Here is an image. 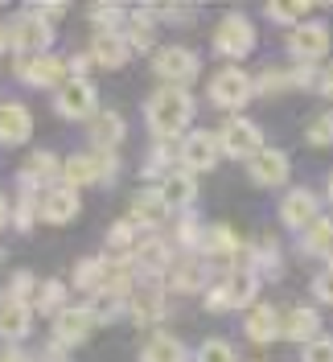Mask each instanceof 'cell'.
<instances>
[{"label":"cell","instance_id":"obj_21","mask_svg":"<svg viewBox=\"0 0 333 362\" xmlns=\"http://www.w3.org/2000/svg\"><path fill=\"white\" fill-rule=\"evenodd\" d=\"M251 181L255 185H284L288 181V157L280 148H264L251 160Z\"/></svg>","mask_w":333,"mask_h":362},{"label":"cell","instance_id":"obj_18","mask_svg":"<svg viewBox=\"0 0 333 362\" xmlns=\"http://www.w3.org/2000/svg\"><path fill=\"white\" fill-rule=\"evenodd\" d=\"M29 321H33V309L29 300H17V296H0V338L17 341L29 334Z\"/></svg>","mask_w":333,"mask_h":362},{"label":"cell","instance_id":"obj_46","mask_svg":"<svg viewBox=\"0 0 333 362\" xmlns=\"http://www.w3.org/2000/svg\"><path fill=\"white\" fill-rule=\"evenodd\" d=\"M29 288H33V276H29V272H17L4 296H17V300H25V296H29Z\"/></svg>","mask_w":333,"mask_h":362},{"label":"cell","instance_id":"obj_12","mask_svg":"<svg viewBox=\"0 0 333 362\" xmlns=\"http://www.w3.org/2000/svg\"><path fill=\"white\" fill-rule=\"evenodd\" d=\"M95 83L90 78H70L62 95H58V112L66 115V119H90L95 115Z\"/></svg>","mask_w":333,"mask_h":362},{"label":"cell","instance_id":"obj_31","mask_svg":"<svg viewBox=\"0 0 333 362\" xmlns=\"http://www.w3.org/2000/svg\"><path fill=\"white\" fill-rule=\"evenodd\" d=\"M251 272L259 276H280V247L271 243V239H255L251 243Z\"/></svg>","mask_w":333,"mask_h":362},{"label":"cell","instance_id":"obj_48","mask_svg":"<svg viewBox=\"0 0 333 362\" xmlns=\"http://www.w3.org/2000/svg\"><path fill=\"white\" fill-rule=\"evenodd\" d=\"M321 95H325V99H333V66L321 74Z\"/></svg>","mask_w":333,"mask_h":362},{"label":"cell","instance_id":"obj_52","mask_svg":"<svg viewBox=\"0 0 333 362\" xmlns=\"http://www.w3.org/2000/svg\"><path fill=\"white\" fill-rule=\"evenodd\" d=\"M329 198H333V173H329Z\"/></svg>","mask_w":333,"mask_h":362},{"label":"cell","instance_id":"obj_4","mask_svg":"<svg viewBox=\"0 0 333 362\" xmlns=\"http://www.w3.org/2000/svg\"><path fill=\"white\" fill-rule=\"evenodd\" d=\"M156 78H165L169 87L185 90L189 78H198V54L194 49H185V45H165V49H156Z\"/></svg>","mask_w":333,"mask_h":362},{"label":"cell","instance_id":"obj_50","mask_svg":"<svg viewBox=\"0 0 333 362\" xmlns=\"http://www.w3.org/2000/svg\"><path fill=\"white\" fill-rule=\"evenodd\" d=\"M0 226H8V198L0 194Z\"/></svg>","mask_w":333,"mask_h":362},{"label":"cell","instance_id":"obj_19","mask_svg":"<svg viewBox=\"0 0 333 362\" xmlns=\"http://www.w3.org/2000/svg\"><path fill=\"white\" fill-rule=\"evenodd\" d=\"M280 218H284V226H305L309 230L312 223H317V198H312L309 189L300 185V189H292V194H284V202H280Z\"/></svg>","mask_w":333,"mask_h":362},{"label":"cell","instance_id":"obj_39","mask_svg":"<svg viewBox=\"0 0 333 362\" xmlns=\"http://www.w3.org/2000/svg\"><path fill=\"white\" fill-rule=\"evenodd\" d=\"M132 239H136V223L132 218H124V223H115L107 230V251H128L132 247Z\"/></svg>","mask_w":333,"mask_h":362},{"label":"cell","instance_id":"obj_27","mask_svg":"<svg viewBox=\"0 0 333 362\" xmlns=\"http://www.w3.org/2000/svg\"><path fill=\"white\" fill-rule=\"evenodd\" d=\"M140 362H185V346L169 334H153L140 350Z\"/></svg>","mask_w":333,"mask_h":362},{"label":"cell","instance_id":"obj_35","mask_svg":"<svg viewBox=\"0 0 333 362\" xmlns=\"http://www.w3.org/2000/svg\"><path fill=\"white\" fill-rule=\"evenodd\" d=\"M132 259L140 272H160V268H169V247L160 239H148V243H140L132 251Z\"/></svg>","mask_w":333,"mask_h":362},{"label":"cell","instance_id":"obj_13","mask_svg":"<svg viewBox=\"0 0 333 362\" xmlns=\"http://www.w3.org/2000/svg\"><path fill=\"white\" fill-rule=\"evenodd\" d=\"M78 210H83V202H78L74 185H54V189H45L42 194V218L45 223H54V226L74 223Z\"/></svg>","mask_w":333,"mask_h":362},{"label":"cell","instance_id":"obj_45","mask_svg":"<svg viewBox=\"0 0 333 362\" xmlns=\"http://www.w3.org/2000/svg\"><path fill=\"white\" fill-rule=\"evenodd\" d=\"M25 13H29V17H37V21H54V17H62V13H66V4H29V8H25Z\"/></svg>","mask_w":333,"mask_h":362},{"label":"cell","instance_id":"obj_43","mask_svg":"<svg viewBox=\"0 0 333 362\" xmlns=\"http://www.w3.org/2000/svg\"><path fill=\"white\" fill-rule=\"evenodd\" d=\"M312 293H317V300L333 305V264H329L325 272H317V280H312Z\"/></svg>","mask_w":333,"mask_h":362},{"label":"cell","instance_id":"obj_41","mask_svg":"<svg viewBox=\"0 0 333 362\" xmlns=\"http://www.w3.org/2000/svg\"><path fill=\"white\" fill-rule=\"evenodd\" d=\"M124 309V296L115 293H95V305H90V313L99 317V321H111V317Z\"/></svg>","mask_w":333,"mask_h":362},{"label":"cell","instance_id":"obj_28","mask_svg":"<svg viewBox=\"0 0 333 362\" xmlns=\"http://www.w3.org/2000/svg\"><path fill=\"white\" fill-rule=\"evenodd\" d=\"M107 276H111L107 259H83V264L74 268V288H83V293H103Z\"/></svg>","mask_w":333,"mask_h":362},{"label":"cell","instance_id":"obj_25","mask_svg":"<svg viewBox=\"0 0 333 362\" xmlns=\"http://www.w3.org/2000/svg\"><path fill=\"white\" fill-rule=\"evenodd\" d=\"M173 293H206V259L173 264Z\"/></svg>","mask_w":333,"mask_h":362},{"label":"cell","instance_id":"obj_8","mask_svg":"<svg viewBox=\"0 0 333 362\" xmlns=\"http://www.w3.org/2000/svg\"><path fill=\"white\" fill-rule=\"evenodd\" d=\"M218 140H222V153H226V157H239V160H247V165L264 153L259 128H255L251 119H230V124L222 128Z\"/></svg>","mask_w":333,"mask_h":362},{"label":"cell","instance_id":"obj_30","mask_svg":"<svg viewBox=\"0 0 333 362\" xmlns=\"http://www.w3.org/2000/svg\"><path fill=\"white\" fill-rule=\"evenodd\" d=\"M300 251H305V255H325V259H329V255H333V223L317 218V223L305 230V239H300Z\"/></svg>","mask_w":333,"mask_h":362},{"label":"cell","instance_id":"obj_40","mask_svg":"<svg viewBox=\"0 0 333 362\" xmlns=\"http://www.w3.org/2000/svg\"><path fill=\"white\" fill-rule=\"evenodd\" d=\"M198 362H235V350H230V341L210 338V341H201Z\"/></svg>","mask_w":333,"mask_h":362},{"label":"cell","instance_id":"obj_47","mask_svg":"<svg viewBox=\"0 0 333 362\" xmlns=\"http://www.w3.org/2000/svg\"><path fill=\"white\" fill-rule=\"evenodd\" d=\"M119 13H124V8H119V4H95V8H90V17H95V21L103 25V21H119Z\"/></svg>","mask_w":333,"mask_h":362},{"label":"cell","instance_id":"obj_51","mask_svg":"<svg viewBox=\"0 0 333 362\" xmlns=\"http://www.w3.org/2000/svg\"><path fill=\"white\" fill-rule=\"evenodd\" d=\"M4 45H8V29H0V49H4Z\"/></svg>","mask_w":333,"mask_h":362},{"label":"cell","instance_id":"obj_16","mask_svg":"<svg viewBox=\"0 0 333 362\" xmlns=\"http://www.w3.org/2000/svg\"><path fill=\"white\" fill-rule=\"evenodd\" d=\"M25 83H33V87H54V83H62L70 74V62L66 58H54V54H45V58H33V62H21L17 66ZM66 87V83H62Z\"/></svg>","mask_w":333,"mask_h":362},{"label":"cell","instance_id":"obj_23","mask_svg":"<svg viewBox=\"0 0 333 362\" xmlns=\"http://www.w3.org/2000/svg\"><path fill=\"white\" fill-rule=\"evenodd\" d=\"M132 317H136V325H156V321L165 317V293H160L156 284L136 288L132 293Z\"/></svg>","mask_w":333,"mask_h":362},{"label":"cell","instance_id":"obj_37","mask_svg":"<svg viewBox=\"0 0 333 362\" xmlns=\"http://www.w3.org/2000/svg\"><path fill=\"white\" fill-rule=\"evenodd\" d=\"M62 300H66V284L62 280H49L37 288V309L42 313H62Z\"/></svg>","mask_w":333,"mask_h":362},{"label":"cell","instance_id":"obj_17","mask_svg":"<svg viewBox=\"0 0 333 362\" xmlns=\"http://www.w3.org/2000/svg\"><path fill=\"white\" fill-rule=\"evenodd\" d=\"M305 83H312V66H305V62H296L292 70L271 66L255 78V95H280V90H288V87H305Z\"/></svg>","mask_w":333,"mask_h":362},{"label":"cell","instance_id":"obj_5","mask_svg":"<svg viewBox=\"0 0 333 362\" xmlns=\"http://www.w3.org/2000/svg\"><path fill=\"white\" fill-rule=\"evenodd\" d=\"M251 95H255V78L239 66H226L210 78V99H214L218 107H243Z\"/></svg>","mask_w":333,"mask_h":362},{"label":"cell","instance_id":"obj_38","mask_svg":"<svg viewBox=\"0 0 333 362\" xmlns=\"http://www.w3.org/2000/svg\"><path fill=\"white\" fill-rule=\"evenodd\" d=\"M305 140L309 144H317V148H325V144H333V112L317 115L309 128H305Z\"/></svg>","mask_w":333,"mask_h":362},{"label":"cell","instance_id":"obj_20","mask_svg":"<svg viewBox=\"0 0 333 362\" xmlns=\"http://www.w3.org/2000/svg\"><path fill=\"white\" fill-rule=\"evenodd\" d=\"M33 132V115L21 103H0V144H25Z\"/></svg>","mask_w":333,"mask_h":362},{"label":"cell","instance_id":"obj_53","mask_svg":"<svg viewBox=\"0 0 333 362\" xmlns=\"http://www.w3.org/2000/svg\"><path fill=\"white\" fill-rule=\"evenodd\" d=\"M0 255H4V251H0Z\"/></svg>","mask_w":333,"mask_h":362},{"label":"cell","instance_id":"obj_7","mask_svg":"<svg viewBox=\"0 0 333 362\" xmlns=\"http://www.w3.org/2000/svg\"><path fill=\"white\" fill-rule=\"evenodd\" d=\"M115 157L111 153H78V157L66 160V181L78 189V185H95V181H111L115 177Z\"/></svg>","mask_w":333,"mask_h":362},{"label":"cell","instance_id":"obj_44","mask_svg":"<svg viewBox=\"0 0 333 362\" xmlns=\"http://www.w3.org/2000/svg\"><path fill=\"white\" fill-rule=\"evenodd\" d=\"M305 362H333V338H317L305 350Z\"/></svg>","mask_w":333,"mask_h":362},{"label":"cell","instance_id":"obj_15","mask_svg":"<svg viewBox=\"0 0 333 362\" xmlns=\"http://www.w3.org/2000/svg\"><path fill=\"white\" fill-rule=\"evenodd\" d=\"M173 214V202L165 198V189H140L132 198V223L140 226H165Z\"/></svg>","mask_w":333,"mask_h":362},{"label":"cell","instance_id":"obj_11","mask_svg":"<svg viewBox=\"0 0 333 362\" xmlns=\"http://www.w3.org/2000/svg\"><path fill=\"white\" fill-rule=\"evenodd\" d=\"M95 325H99V317L87 309H62L58 313V325H54V341L58 346H78V341H87L95 334Z\"/></svg>","mask_w":333,"mask_h":362},{"label":"cell","instance_id":"obj_36","mask_svg":"<svg viewBox=\"0 0 333 362\" xmlns=\"http://www.w3.org/2000/svg\"><path fill=\"white\" fill-rule=\"evenodd\" d=\"M309 0H296V4H276V0H271V4H267V17H271V21H284V25H305V17H309Z\"/></svg>","mask_w":333,"mask_h":362},{"label":"cell","instance_id":"obj_3","mask_svg":"<svg viewBox=\"0 0 333 362\" xmlns=\"http://www.w3.org/2000/svg\"><path fill=\"white\" fill-rule=\"evenodd\" d=\"M49 42H54V29L45 21H37V17H17V21L8 25V45L21 54L25 62H33V58H45V49H49Z\"/></svg>","mask_w":333,"mask_h":362},{"label":"cell","instance_id":"obj_1","mask_svg":"<svg viewBox=\"0 0 333 362\" xmlns=\"http://www.w3.org/2000/svg\"><path fill=\"white\" fill-rule=\"evenodd\" d=\"M144 115H148V128L156 136H177L189 124V115H194V99H189V90L165 87L148 99V112Z\"/></svg>","mask_w":333,"mask_h":362},{"label":"cell","instance_id":"obj_32","mask_svg":"<svg viewBox=\"0 0 333 362\" xmlns=\"http://www.w3.org/2000/svg\"><path fill=\"white\" fill-rule=\"evenodd\" d=\"M54 173H58V157H54V153H33L29 165L21 169V185L25 189H33L37 181H49Z\"/></svg>","mask_w":333,"mask_h":362},{"label":"cell","instance_id":"obj_2","mask_svg":"<svg viewBox=\"0 0 333 362\" xmlns=\"http://www.w3.org/2000/svg\"><path fill=\"white\" fill-rule=\"evenodd\" d=\"M255 288H259V276L251 268L243 272H230L222 284H214L210 293H206V309L210 313H226V309H243L255 300Z\"/></svg>","mask_w":333,"mask_h":362},{"label":"cell","instance_id":"obj_24","mask_svg":"<svg viewBox=\"0 0 333 362\" xmlns=\"http://www.w3.org/2000/svg\"><path fill=\"white\" fill-rule=\"evenodd\" d=\"M284 334V317L276 313L271 305H259L255 313L247 317V338L251 341H271V338H280Z\"/></svg>","mask_w":333,"mask_h":362},{"label":"cell","instance_id":"obj_26","mask_svg":"<svg viewBox=\"0 0 333 362\" xmlns=\"http://www.w3.org/2000/svg\"><path fill=\"white\" fill-rule=\"evenodd\" d=\"M317 329H321V317L312 313V309H292L284 317V338L288 341H317Z\"/></svg>","mask_w":333,"mask_h":362},{"label":"cell","instance_id":"obj_42","mask_svg":"<svg viewBox=\"0 0 333 362\" xmlns=\"http://www.w3.org/2000/svg\"><path fill=\"white\" fill-rule=\"evenodd\" d=\"M37 210H42V202H37L33 194H21V202H17V226H21V230H29Z\"/></svg>","mask_w":333,"mask_h":362},{"label":"cell","instance_id":"obj_34","mask_svg":"<svg viewBox=\"0 0 333 362\" xmlns=\"http://www.w3.org/2000/svg\"><path fill=\"white\" fill-rule=\"evenodd\" d=\"M128 45L132 49H148L153 45V37H156V29H153V8H136L132 13V25H128Z\"/></svg>","mask_w":333,"mask_h":362},{"label":"cell","instance_id":"obj_6","mask_svg":"<svg viewBox=\"0 0 333 362\" xmlns=\"http://www.w3.org/2000/svg\"><path fill=\"white\" fill-rule=\"evenodd\" d=\"M251 45H255V29L247 17H239V13L222 17L218 29H214V49L222 58H243V54H251Z\"/></svg>","mask_w":333,"mask_h":362},{"label":"cell","instance_id":"obj_10","mask_svg":"<svg viewBox=\"0 0 333 362\" xmlns=\"http://www.w3.org/2000/svg\"><path fill=\"white\" fill-rule=\"evenodd\" d=\"M218 148H222V140L210 136V132L185 136V144H181V165H185L189 173H210V169L218 165Z\"/></svg>","mask_w":333,"mask_h":362},{"label":"cell","instance_id":"obj_14","mask_svg":"<svg viewBox=\"0 0 333 362\" xmlns=\"http://www.w3.org/2000/svg\"><path fill=\"white\" fill-rule=\"evenodd\" d=\"M128 54H132V45L115 29H99L95 42H90V62H99V66H107V70H119L128 62Z\"/></svg>","mask_w":333,"mask_h":362},{"label":"cell","instance_id":"obj_29","mask_svg":"<svg viewBox=\"0 0 333 362\" xmlns=\"http://www.w3.org/2000/svg\"><path fill=\"white\" fill-rule=\"evenodd\" d=\"M90 140L99 148H115L124 140V115L119 112H99L95 115V128H90Z\"/></svg>","mask_w":333,"mask_h":362},{"label":"cell","instance_id":"obj_33","mask_svg":"<svg viewBox=\"0 0 333 362\" xmlns=\"http://www.w3.org/2000/svg\"><path fill=\"white\" fill-rule=\"evenodd\" d=\"M194 194H198V185H194V173H189V169H173V173L165 177V198H169V202L189 206Z\"/></svg>","mask_w":333,"mask_h":362},{"label":"cell","instance_id":"obj_22","mask_svg":"<svg viewBox=\"0 0 333 362\" xmlns=\"http://www.w3.org/2000/svg\"><path fill=\"white\" fill-rule=\"evenodd\" d=\"M201 255H206V259H235V255H239V235L226 223L206 226V235H201Z\"/></svg>","mask_w":333,"mask_h":362},{"label":"cell","instance_id":"obj_49","mask_svg":"<svg viewBox=\"0 0 333 362\" xmlns=\"http://www.w3.org/2000/svg\"><path fill=\"white\" fill-rule=\"evenodd\" d=\"M0 362H29V354H21V350H4Z\"/></svg>","mask_w":333,"mask_h":362},{"label":"cell","instance_id":"obj_9","mask_svg":"<svg viewBox=\"0 0 333 362\" xmlns=\"http://www.w3.org/2000/svg\"><path fill=\"white\" fill-rule=\"evenodd\" d=\"M288 54L292 58H300L305 66L317 62V58H325V54H329V25H321V21L296 25L292 37H288Z\"/></svg>","mask_w":333,"mask_h":362}]
</instances>
